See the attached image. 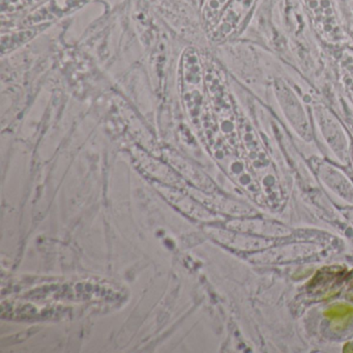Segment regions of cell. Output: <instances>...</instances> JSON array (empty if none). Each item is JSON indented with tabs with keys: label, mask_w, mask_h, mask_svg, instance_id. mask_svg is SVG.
I'll list each match as a JSON object with an SVG mask.
<instances>
[{
	"label": "cell",
	"mask_w": 353,
	"mask_h": 353,
	"mask_svg": "<svg viewBox=\"0 0 353 353\" xmlns=\"http://www.w3.org/2000/svg\"><path fill=\"white\" fill-rule=\"evenodd\" d=\"M179 79L181 100L185 109L191 117H198L203 108L208 92L201 59L195 49L189 48L183 52Z\"/></svg>",
	"instance_id": "cell-1"
},
{
	"label": "cell",
	"mask_w": 353,
	"mask_h": 353,
	"mask_svg": "<svg viewBox=\"0 0 353 353\" xmlns=\"http://www.w3.org/2000/svg\"><path fill=\"white\" fill-rule=\"evenodd\" d=\"M119 291L110 284L100 281H83V282L65 283L61 285H51L43 287L41 290L34 291L32 296L39 299H108V294H119Z\"/></svg>",
	"instance_id": "cell-2"
},
{
	"label": "cell",
	"mask_w": 353,
	"mask_h": 353,
	"mask_svg": "<svg viewBox=\"0 0 353 353\" xmlns=\"http://www.w3.org/2000/svg\"><path fill=\"white\" fill-rule=\"evenodd\" d=\"M258 0H230L210 30V38L216 43L224 42L243 30Z\"/></svg>",
	"instance_id": "cell-3"
},
{
	"label": "cell",
	"mask_w": 353,
	"mask_h": 353,
	"mask_svg": "<svg viewBox=\"0 0 353 353\" xmlns=\"http://www.w3.org/2000/svg\"><path fill=\"white\" fill-rule=\"evenodd\" d=\"M92 0H47L42 5L28 12L20 20L19 26H50L53 22L59 21L78 10L88 5Z\"/></svg>",
	"instance_id": "cell-4"
},
{
	"label": "cell",
	"mask_w": 353,
	"mask_h": 353,
	"mask_svg": "<svg viewBox=\"0 0 353 353\" xmlns=\"http://www.w3.org/2000/svg\"><path fill=\"white\" fill-rule=\"evenodd\" d=\"M312 21L322 38L336 43L343 38L332 0H305Z\"/></svg>",
	"instance_id": "cell-5"
},
{
	"label": "cell",
	"mask_w": 353,
	"mask_h": 353,
	"mask_svg": "<svg viewBox=\"0 0 353 353\" xmlns=\"http://www.w3.org/2000/svg\"><path fill=\"white\" fill-rule=\"evenodd\" d=\"M314 114L326 143L332 148L339 160L346 162L349 156L348 142L336 117L328 109L322 106L314 108Z\"/></svg>",
	"instance_id": "cell-6"
},
{
	"label": "cell",
	"mask_w": 353,
	"mask_h": 353,
	"mask_svg": "<svg viewBox=\"0 0 353 353\" xmlns=\"http://www.w3.org/2000/svg\"><path fill=\"white\" fill-rule=\"evenodd\" d=\"M316 172L324 185L346 201L353 203V185L348 177L336 167L324 161L315 165Z\"/></svg>",
	"instance_id": "cell-7"
},
{
	"label": "cell",
	"mask_w": 353,
	"mask_h": 353,
	"mask_svg": "<svg viewBox=\"0 0 353 353\" xmlns=\"http://www.w3.org/2000/svg\"><path fill=\"white\" fill-rule=\"evenodd\" d=\"M61 314L59 309L54 307H38L32 303L23 301H6L1 307L3 318L15 320H39L57 317Z\"/></svg>",
	"instance_id": "cell-8"
},
{
	"label": "cell",
	"mask_w": 353,
	"mask_h": 353,
	"mask_svg": "<svg viewBox=\"0 0 353 353\" xmlns=\"http://www.w3.org/2000/svg\"><path fill=\"white\" fill-rule=\"evenodd\" d=\"M46 28H48V26H30V28L19 26L18 30H10L7 34H3L1 36L3 54L13 52L16 49L23 46Z\"/></svg>",
	"instance_id": "cell-9"
},
{
	"label": "cell",
	"mask_w": 353,
	"mask_h": 353,
	"mask_svg": "<svg viewBox=\"0 0 353 353\" xmlns=\"http://www.w3.org/2000/svg\"><path fill=\"white\" fill-rule=\"evenodd\" d=\"M157 188L169 201L172 202L175 206L183 210L188 216L201 219V220H208L210 218V214L203 208H200L198 204L195 203V201L185 197L179 192L170 189V188L162 187V185H157Z\"/></svg>",
	"instance_id": "cell-10"
},
{
	"label": "cell",
	"mask_w": 353,
	"mask_h": 353,
	"mask_svg": "<svg viewBox=\"0 0 353 353\" xmlns=\"http://www.w3.org/2000/svg\"><path fill=\"white\" fill-rule=\"evenodd\" d=\"M229 1L230 0H205L202 9V19L210 32L216 26Z\"/></svg>",
	"instance_id": "cell-11"
},
{
	"label": "cell",
	"mask_w": 353,
	"mask_h": 353,
	"mask_svg": "<svg viewBox=\"0 0 353 353\" xmlns=\"http://www.w3.org/2000/svg\"><path fill=\"white\" fill-rule=\"evenodd\" d=\"M47 0H1V14L12 16L21 12H30Z\"/></svg>",
	"instance_id": "cell-12"
},
{
	"label": "cell",
	"mask_w": 353,
	"mask_h": 353,
	"mask_svg": "<svg viewBox=\"0 0 353 353\" xmlns=\"http://www.w3.org/2000/svg\"><path fill=\"white\" fill-rule=\"evenodd\" d=\"M352 313V307H348V305H334L325 312V315L327 317L343 318L350 316Z\"/></svg>",
	"instance_id": "cell-13"
},
{
	"label": "cell",
	"mask_w": 353,
	"mask_h": 353,
	"mask_svg": "<svg viewBox=\"0 0 353 353\" xmlns=\"http://www.w3.org/2000/svg\"><path fill=\"white\" fill-rule=\"evenodd\" d=\"M351 161H352L353 163V150H351Z\"/></svg>",
	"instance_id": "cell-14"
},
{
	"label": "cell",
	"mask_w": 353,
	"mask_h": 353,
	"mask_svg": "<svg viewBox=\"0 0 353 353\" xmlns=\"http://www.w3.org/2000/svg\"><path fill=\"white\" fill-rule=\"evenodd\" d=\"M351 219H352V220H353V212H352V214H351Z\"/></svg>",
	"instance_id": "cell-15"
}]
</instances>
